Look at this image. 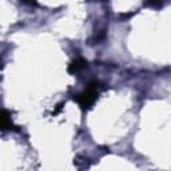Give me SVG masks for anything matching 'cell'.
I'll return each mask as SVG.
<instances>
[{
  "label": "cell",
  "instance_id": "obj_2",
  "mask_svg": "<svg viewBox=\"0 0 171 171\" xmlns=\"http://www.w3.org/2000/svg\"><path fill=\"white\" fill-rule=\"evenodd\" d=\"M27 2H28V0H27Z\"/></svg>",
  "mask_w": 171,
  "mask_h": 171
},
{
  "label": "cell",
  "instance_id": "obj_1",
  "mask_svg": "<svg viewBox=\"0 0 171 171\" xmlns=\"http://www.w3.org/2000/svg\"><path fill=\"white\" fill-rule=\"evenodd\" d=\"M9 124H11V122H9L8 116L4 115V112H0V128H7L9 127Z\"/></svg>",
  "mask_w": 171,
  "mask_h": 171
}]
</instances>
